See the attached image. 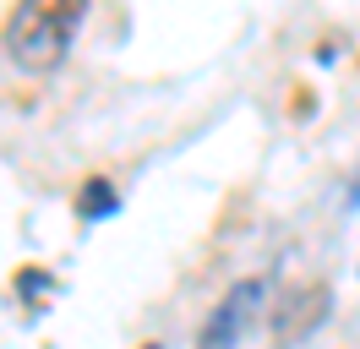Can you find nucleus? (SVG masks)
<instances>
[{
  "instance_id": "f257e3e1",
  "label": "nucleus",
  "mask_w": 360,
  "mask_h": 349,
  "mask_svg": "<svg viewBox=\"0 0 360 349\" xmlns=\"http://www.w3.org/2000/svg\"><path fill=\"white\" fill-rule=\"evenodd\" d=\"M82 22V0H27L11 11L6 22V44H11V61L27 71H49L60 65V55L71 49V33Z\"/></svg>"
},
{
  "instance_id": "f03ea898",
  "label": "nucleus",
  "mask_w": 360,
  "mask_h": 349,
  "mask_svg": "<svg viewBox=\"0 0 360 349\" xmlns=\"http://www.w3.org/2000/svg\"><path fill=\"white\" fill-rule=\"evenodd\" d=\"M322 317H328V289L322 284H295L278 300V311H273V338L278 344H300Z\"/></svg>"
},
{
  "instance_id": "7ed1b4c3",
  "label": "nucleus",
  "mask_w": 360,
  "mask_h": 349,
  "mask_svg": "<svg viewBox=\"0 0 360 349\" xmlns=\"http://www.w3.org/2000/svg\"><path fill=\"white\" fill-rule=\"evenodd\" d=\"M262 300V284L257 279H246V284H235L229 289V300L207 317V327H202V349H229L235 344V333H240V322H246V311Z\"/></svg>"
},
{
  "instance_id": "20e7f679",
  "label": "nucleus",
  "mask_w": 360,
  "mask_h": 349,
  "mask_svg": "<svg viewBox=\"0 0 360 349\" xmlns=\"http://www.w3.org/2000/svg\"><path fill=\"white\" fill-rule=\"evenodd\" d=\"M115 208H120V196H115V186H110V180H98V174L77 191V213H82V218H104V213H115Z\"/></svg>"
},
{
  "instance_id": "39448f33",
  "label": "nucleus",
  "mask_w": 360,
  "mask_h": 349,
  "mask_svg": "<svg viewBox=\"0 0 360 349\" xmlns=\"http://www.w3.org/2000/svg\"><path fill=\"white\" fill-rule=\"evenodd\" d=\"M344 202H349V208L360 202V170H355V180H349V191H344Z\"/></svg>"
},
{
  "instance_id": "423d86ee",
  "label": "nucleus",
  "mask_w": 360,
  "mask_h": 349,
  "mask_svg": "<svg viewBox=\"0 0 360 349\" xmlns=\"http://www.w3.org/2000/svg\"><path fill=\"white\" fill-rule=\"evenodd\" d=\"M142 349H158V344H142Z\"/></svg>"
}]
</instances>
